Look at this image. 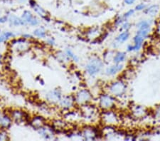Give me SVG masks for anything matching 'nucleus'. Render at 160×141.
Wrapping results in <instances>:
<instances>
[{
	"label": "nucleus",
	"instance_id": "f257e3e1",
	"mask_svg": "<svg viewBox=\"0 0 160 141\" xmlns=\"http://www.w3.org/2000/svg\"><path fill=\"white\" fill-rule=\"evenodd\" d=\"M103 66V63L100 58L97 57L92 58L86 66V70L90 76H95L98 74Z\"/></svg>",
	"mask_w": 160,
	"mask_h": 141
},
{
	"label": "nucleus",
	"instance_id": "f03ea898",
	"mask_svg": "<svg viewBox=\"0 0 160 141\" xmlns=\"http://www.w3.org/2000/svg\"><path fill=\"white\" fill-rule=\"evenodd\" d=\"M109 91L115 96H120L126 91V85L122 81L114 82L110 86Z\"/></svg>",
	"mask_w": 160,
	"mask_h": 141
},
{
	"label": "nucleus",
	"instance_id": "7ed1b4c3",
	"mask_svg": "<svg viewBox=\"0 0 160 141\" xmlns=\"http://www.w3.org/2000/svg\"><path fill=\"white\" fill-rule=\"evenodd\" d=\"M92 96L88 90H81L76 94L75 100L79 105L86 104L91 101Z\"/></svg>",
	"mask_w": 160,
	"mask_h": 141
},
{
	"label": "nucleus",
	"instance_id": "20e7f679",
	"mask_svg": "<svg viewBox=\"0 0 160 141\" xmlns=\"http://www.w3.org/2000/svg\"><path fill=\"white\" fill-rule=\"evenodd\" d=\"M115 100L110 95H102L100 98V106L103 109H110L115 105Z\"/></svg>",
	"mask_w": 160,
	"mask_h": 141
},
{
	"label": "nucleus",
	"instance_id": "39448f33",
	"mask_svg": "<svg viewBox=\"0 0 160 141\" xmlns=\"http://www.w3.org/2000/svg\"><path fill=\"white\" fill-rule=\"evenodd\" d=\"M102 120L106 124H115L117 123V118L116 115L112 111H107L105 112L102 116Z\"/></svg>",
	"mask_w": 160,
	"mask_h": 141
},
{
	"label": "nucleus",
	"instance_id": "423d86ee",
	"mask_svg": "<svg viewBox=\"0 0 160 141\" xmlns=\"http://www.w3.org/2000/svg\"><path fill=\"white\" fill-rule=\"evenodd\" d=\"M22 19L33 26H36L38 24V20L34 15H32V14L29 11H25L24 12L23 15H22Z\"/></svg>",
	"mask_w": 160,
	"mask_h": 141
},
{
	"label": "nucleus",
	"instance_id": "0eeeda50",
	"mask_svg": "<svg viewBox=\"0 0 160 141\" xmlns=\"http://www.w3.org/2000/svg\"><path fill=\"white\" fill-rule=\"evenodd\" d=\"M12 118L16 123H22L27 119V114L21 111H14L12 113Z\"/></svg>",
	"mask_w": 160,
	"mask_h": 141
},
{
	"label": "nucleus",
	"instance_id": "6e6552de",
	"mask_svg": "<svg viewBox=\"0 0 160 141\" xmlns=\"http://www.w3.org/2000/svg\"><path fill=\"white\" fill-rule=\"evenodd\" d=\"M75 101V98L73 96H66L62 100H60V105L63 109H68L72 107Z\"/></svg>",
	"mask_w": 160,
	"mask_h": 141
},
{
	"label": "nucleus",
	"instance_id": "1a4fd4ad",
	"mask_svg": "<svg viewBox=\"0 0 160 141\" xmlns=\"http://www.w3.org/2000/svg\"><path fill=\"white\" fill-rule=\"evenodd\" d=\"M145 41V38L136 34L133 38L134 45H132V51H138L140 50L143 44V42Z\"/></svg>",
	"mask_w": 160,
	"mask_h": 141
},
{
	"label": "nucleus",
	"instance_id": "9d476101",
	"mask_svg": "<svg viewBox=\"0 0 160 141\" xmlns=\"http://www.w3.org/2000/svg\"><path fill=\"white\" fill-rule=\"evenodd\" d=\"M123 66L120 63H115V65L111 66L106 69V74L108 76H113V75L117 74L122 70Z\"/></svg>",
	"mask_w": 160,
	"mask_h": 141
},
{
	"label": "nucleus",
	"instance_id": "9b49d317",
	"mask_svg": "<svg viewBox=\"0 0 160 141\" xmlns=\"http://www.w3.org/2000/svg\"><path fill=\"white\" fill-rule=\"evenodd\" d=\"M31 124L36 129H41L45 124V120L41 116L35 117L34 118L32 119Z\"/></svg>",
	"mask_w": 160,
	"mask_h": 141
},
{
	"label": "nucleus",
	"instance_id": "f8f14e48",
	"mask_svg": "<svg viewBox=\"0 0 160 141\" xmlns=\"http://www.w3.org/2000/svg\"><path fill=\"white\" fill-rule=\"evenodd\" d=\"M47 99L51 102H57L60 100V92L58 90L51 91L47 95Z\"/></svg>",
	"mask_w": 160,
	"mask_h": 141
},
{
	"label": "nucleus",
	"instance_id": "ddd939ff",
	"mask_svg": "<svg viewBox=\"0 0 160 141\" xmlns=\"http://www.w3.org/2000/svg\"><path fill=\"white\" fill-rule=\"evenodd\" d=\"M159 7L157 4H154V5H151L150 7H147L146 9L144 10L145 13L146 14H147L149 16H156L158 12H159Z\"/></svg>",
	"mask_w": 160,
	"mask_h": 141
},
{
	"label": "nucleus",
	"instance_id": "4468645a",
	"mask_svg": "<svg viewBox=\"0 0 160 141\" xmlns=\"http://www.w3.org/2000/svg\"><path fill=\"white\" fill-rule=\"evenodd\" d=\"M129 37H130V33H129L128 31H125V32L120 33L115 38V40L119 44H122L128 41Z\"/></svg>",
	"mask_w": 160,
	"mask_h": 141
},
{
	"label": "nucleus",
	"instance_id": "2eb2a0df",
	"mask_svg": "<svg viewBox=\"0 0 160 141\" xmlns=\"http://www.w3.org/2000/svg\"><path fill=\"white\" fill-rule=\"evenodd\" d=\"M126 58V54L125 52H118L115 54L113 58V61L115 63H120L125 61Z\"/></svg>",
	"mask_w": 160,
	"mask_h": 141
},
{
	"label": "nucleus",
	"instance_id": "dca6fc26",
	"mask_svg": "<svg viewBox=\"0 0 160 141\" xmlns=\"http://www.w3.org/2000/svg\"><path fill=\"white\" fill-rule=\"evenodd\" d=\"M150 23L147 20H142L138 24H137V27L138 30H145V29H150Z\"/></svg>",
	"mask_w": 160,
	"mask_h": 141
},
{
	"label": "nucleus",
	"instance_id": "f3484780",
	"mask_svg": "<svg viewBox=\"0 0 160 141\" xmlns=\"http://www.w3.org/2000/svg\"><path fill=\"white\" fill-rule=\"evenodd\" d=\"M10 21L11 23V24L14 25V26H19V25H23L24 24L25 22L24 21V20H21L19 18L16 17L15 16H11Z\"/></svg>",
	"mask_w": 160,
	"mask_h": 141
},
{
	"label": "nucleus",
	"instance_id": "a211bd4d",
	"mask_svg": "<svg viewBox=\"0 0 160 141\" xmlns=\"http://www.w3.org/2000/svg\"><path fill=\"white\" fill-rule=\"evenodd\" d=\"M33 7H34L35 12L37 13V14H39L40 16H41L42 17H44V18L46 17L47 13H46V12L45 10H44L43 8H41V7L38 6V5L36 4H35V6H34Z\"/></svg>",
	"mask_w": 160,
	"mask_h": 141
},
{
	"label": "nucleus",
	"instance_id": "6ab92c4d",
	"mask_svg": "<svg viewBox=\"0 0 160 141\" xmlns=\"http://www.w3.org/2000/svg\"><path fill=\"white\" fill-rule=\"evenodd\" d=\"M13 36H14V34H13L12 32H4V34H2L1 36H0V43H2V42L7 41L9 38L13 37Z\"/></svg>",
	"mask_w": 160,
	"mask_h": 141
},
{
	"label": "nucleus",
	"instance_id": "aec40b11",
	"mask_svg": "<svg viewBox=\"0 0 160 141\" xmlns=\"http://www.w3.org/2000/svg\"><path fill=\"white\" fill-rule=\"evenodd\" d=\"M34 34L35 36H38V37H40V38H43L46 36V32L43 28H39V29H36V30L34 32Z\"/></svg>",
	"mask_w": 160,
	"mask_h": 141
},
{
	"label": "nucleus",
	"instance_id": "412c9836",
	"mask_svg": "<svg viewBox=\"0 0 160 141\" xmlns=\"http://www.w3.org/2000/svg\"><path fill=\"white\" fill-rule=\"evenodd\" d=\"M150 29H145V30H138L137 32V34H137V35L140 36H142V37L145 38L146 37H147L149 33H150Z\"/></svg>",
	"mask_w": 160,
	"mask_h": 141
},
{
	"label": "nucleus",
	"instance_id": "4be33fe9",
	"mask_svg": "<svg viewBox=\"0 0 160 141\" xmlns=\"http://www.w3.org/2000/svg\"><path fill=\"white\" fill-rule=\"evenodd\" d=\"M135 10H130L129 11H128V12H125L124 14H123V16H122L123 19H124L125 21H126L127 19H129L130 17H131V16L135 14Z\"/></svg>",
	"mask_w": 160,
	"mask_h": 141
},
{
	"label": "nucleus",
	"instance_id": "5701e85b",
	"mask_svg": "<svg viewBox=\"0 0 160 141\" xmlns=\"http://www.w3.org/2000/svg\"><path fill=\"white\" fill-rule=\"evenodd\" d=\"M147 8V5L145 3H139L137 5H136L135 10L137 12H140V11H144Z\"/></svg>",
	"mask_w": 160,
	"mask_h": 141
},
{
	"label": "nucleus",
	"instance_id": "b1692460",
	"mask_svg": "<svg viewBox=\"0 0 160 141\" xmlns=\"http://www.w3.org/2000/svg\"><path fill=\"white\" fill-rule=\"evenodd\" d=\"M66 53H67V55L69 56V57L72 58L73 60H75V61H78V58L75 55L73 54V53L71 51V50H70V49H68L67 51H66Z\"/></svg>",
	"mask_w": 160,
	"mask_h": 141
},
{
	"label": "nucleus",
	"instance_id": "393cba45",
	"mask_svg": "<svg viewBox=\"0 0 160 141\" xmlns=\"http://www.w3.org/2000/svg\"><path fill=\"white\" fill-rule=\"evenodd\" d=\"M9 140L8 135L5 131H1L0 132V140Z\"/></svg>",
	"mask_w": 160,
	"mask_h": 141
},
{
	"label": "nucleus",
	"instance_id": "a878e982",
	"mask_svg": "<svg viewBox=\"0 0 160 141\" xmlns=\"http://www.w3.org/2000/svg\"><path fill=\"white\" fill-rule=\"evenodd\" d=\"M130 27H131V24L128 21H125L122 25V29L125 31H128L130 29Z\"/></svg>",
	"mask_w": 160,
	"mask_h": 141
},
{
	"label": "nucleus",
	"instance_id": "bb28decb",
	"mask_svg": "<svg viewBox=\"0 0 160 141\" xmlns=\"http://www.w3.org/2000/svg\"><path fill=\"white\" fill-rule=\"evenodd\" d=\"M136 1V0H124V2L127 5H132Z\"/></svg>",
	"mask_w": 160,
	"mask_h": 141
},
{
	"label": "nucleus",
	"instance_id": "cd10ccee",
	"mask_svg": "<svg viewBox=\"0 0 160 141\" xmlns=\"http://www.w3.org/2000/svg\"><path fill=\"white\" fill-rule=\"evenodd\" d=\"M4 115H2L1 113H0V127H1V123H2Z\"/></svg>",
	"mask_w": 160,
	"mask_h": 141
},
{
	"label": "nucleus",
	"instance_id": "c85d7f7f",
	"mask_svg": "<svg viewBox=\"0 0 160 141\" xmlns=\"http://www.w3.org/2000/svg\"><path fill=\"white\" fill-rule=\"evenodd\" d=\"M157 113L158 114V117H160V107H159V109L157 111Z\"/></svg>",
	"mask_w": 160,
	"mask_h": 141
}]
</instances>
